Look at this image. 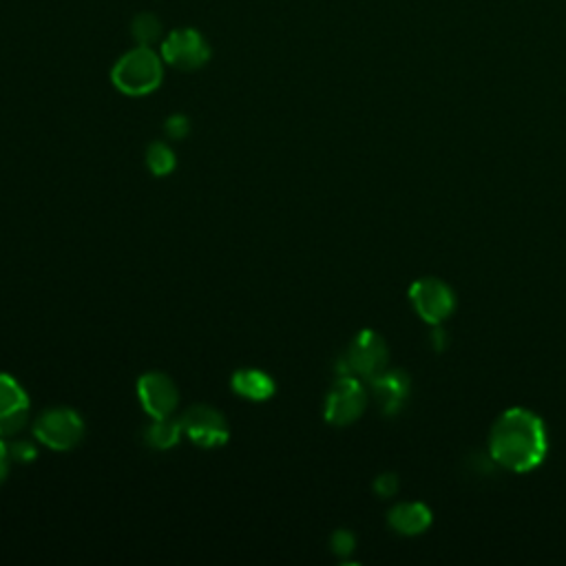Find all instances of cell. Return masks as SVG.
I'll return each mask as SVG.
<instances>
[{"mask_svg":"<svg viewBox=\"0 0 566 566\" xmlns=\"http://www.w3.org/2000/svg\"><path fill=\"white\" fill-rule=\"evenodd\" d=\"M10 454H12V458L19 460V462H32V460H36V456H38L34 443H27V441H16V443H12V445H10Z\"/></svg>","mask_w":566,"mask_h":566,"instance_id":"obj_17","label":"cell"},{"mask_svg":"<svg viewBox=\"0 0 566 566\" xmlns=\"http://www.w3.org/2000/svg\"><path fill=\"white\" fill-rule=\"evenodd\" d=\"M492 458L509 471H531L542 465L549 451V438L544 423L538 414L514 408L507 410L492 430L490 436Z\"/></svg>","mask_w":566,"mask_h":566,"instance_id":"obj_1","label":"cell"},{"mask_svg":"<svg viewBox=\"0 0 566 566\" xmlns=\"http://www.w3.org/2000/svg\"><path fill=\"white\" fill-rule=\"evenodd\" d=\"M189 131H191V122H189L186 116H171V118L167 120V133H169L171 137L182 140V137L189 135Z\"/></svg>","mask_w":566,"mask_h":566,"instance_id":"obj_20","label":"cell"},{"mask_svg":"<svg viewBox=\"0 0 566 566\" xmlns=\"http://www.w3.org/2000/svg\"><path fill=\"white\" fill-rule=\"evenodd\" d=\"M29 417V396L23 385L0 372V436H14Z\"/></svg>","mask_w":566,"mask_h":566,"instance_id":"obj_10","label":"cell"},{"mask_svg":"<svg viewBox=\"0 0 566 566\" xmlns=\"http://www.w3.org/2000/svg\"><path fill=\"white\" fill-rule=\"evenodd\" d=\"M374 490H376V494H378L381 498H389V496H394L396 490H398V478H396L394 473H383V475L376 478Z\"/></svg>","mask_w":566,"mask_h":566,"instance_id":"obj_19","label":"cell"},{"mask_svg":"<svg viewBox=\"0 0 566 566\" xmlns=\"http://www.w3.org/2000/svg\"><path fill=\"white\" fill-rule=\"evenodd\" d=\"M161 58L180 71H195L210 58V47L195 29H176L161 45Z\"/></svg>","mask_w":566,"mask_h":566,"instance_id":"obj_7","label":"cell"},{"mask_svg":"<svg viewBox=\"0 0 566 566\" xmlns=\"http://www.w3.org/2000/svg\"><path fill=\"white\" fill-rule=\"evenodd\" d=\"M161 77H165V67L150 47H137L124 53L111 73L113 85L133 98L153 94L161 85Z\"/></svg>","mask_w":566,"mask_h":566,"instance_id":"obj_2","label":"cell"},{"mask_svg":"<svg viewBox=\"0 0 566 566\" xmlns=\"http://www.w3.org/2000/svg\"><path fill=\"white\" fill-rule=\"evenodd\" d=\"M374 396L383 414L394 417L406 406V400L410 398V376L400 370L383 372L372 381Z\"/></svg>","mask_w":566,"mask_h":566,"instance_id":"obj_11","label":"cell"},{"mask_svg":"<svg viewBox=\"0 0 566 566\" xmlns=\"http://www.w3.org/2000/svg\"><path fill=\"white\" fill-rule=\"evenodd\" d=\"M34 436L49 449L69 451L83 441L85 423L69 408H53L36 421Z\"/></svg>","mask_w":566,"mask_h":566,"instance_id":"obj_4","label":"cell"},{"mask_svg":"<svg viewBox=\"0 0 566 566\" xmlns=\"http://www.w3.org/2000/svg\"><path fill=\"white\" fill-rule=\"evenodd\" d=\"M333 551L335 553H339V555H348V553H352L354 551V546H357V540H354V535L350 533V531H346V529H341V531H337L335 535H333Z\"/></svg>","mask_w":566,"mask_h":566,"instance_id":"obj_18","label":"cell"},{"mask_svg":"<svg viewBox=\"0 0 566 566\" xmlns=\"http://www.w3.org/2000/svg\"><path fill=\"white\" fill-rule=\"evenodd\" d=\"M387 520L400 535H421L432 525V511L423 503H400L389 511Z\"/></svg>","mask_w":566,"mask_h":566,"instance_id":"obj_12","label":"cell"},{"mask_svg":"<svg viewBox=\"0 0 566 566\" xmlns=\"http://www.w3.org/2000/svg\"><path fill=\"white\" fill-rule=\"evenodd\" d=\"M133 38L140 43V47H150L155 40H159L161 36V25L153 14H142L133 21L131 27Z\"/></svg>","mask_w":566,"mask_h":566,"instance_id":"obj_16","label":"cell"},{"mask_svg":"<svg viewBox=\"0 0 566 566\" xmlns=\"http://www.w3.org/2000/svg\"><path fill=\"white\" fill-rule=\"evenodd\" d=\"M368 406V394L361 381L352 374H344L328 394L326 400V421L337 427L352 425L361 419Z\"/></svg>","mask_w":566,"mask_h":566,"instance_id":"obj_5","label":"cell"},{"mask_svg":"<svg viewBox=\"0 0 566 566\" xmlns=\"http://www.w3.org/2000/svg\"><path fill=\"white\" fill-rule=\"evenodd\" d=\"M182 434H184L182 421H173L171 417H167V419H155V423L148 425L144 438L153 449L165 451V449L176 447L180 443Z\"/></svg>","mask_w":566,"mask_h":566,"instance_id":"obj_14","label":"cell"},{"mask_svg":"<svg viewBox=\"0 0 566 566\" xmlns=\"http://www.w3.org/2000/svg\"><path fill=\"white\" fill-rule=\"evenodd\" d=\"M387 346L381 335L372 330H363L348 348L344 363H341V376L352 374L357 378L374 381L378 374L387 370Z\"/></svg>","mask_w":566,"mask_h":566,"instance_id":"obj_3","label":"cell"},{"mask_svg":"<svg viewBox=\"0 0 566 566\" xmlns=\"http://www.w3.org/2000/svg\"><path fill=\"white\" fill-rule=\"evenodd\" d=\"M146 167L153 176L165 178L176 171V153L165 142H155L146 150Z\"/></svg>","mask_w":566,"mask_h":566,"instance_id":"obj_15","label":"cell"},{"mask_svg":"<svg viewBox=\"0 0 566 566\" xmlns=\"http://www.w3.org/2000/svg\"><path fill=\"white\" fill-rule=\"evenodd\" d=\"M137 396L142 408L153 419H167L180 406V392L176 383L161 372H148L137 381Z\"/></svg>","mask_w":566,"mask_h":566,"instance_id":"obj_8","label":"cell"},{"mask_svg":"<svg viewBox=\"0 0 566 566\" xmlns=\"http://www.w3.org/2000/svg\"><path fill=\"white\" fill-rule=\"evenodd\" d=\"M184 434L197 445V447H221L228 443V425L224 414L208 406H195L191 408L182 419Z\"/></svg>","mask_w":566,"mask_h":566,"instance_id":"obj_9","label":"cell"},{"mask_svg":"<svg viewBox=\"0 0 566 566\" xmlns=\"http://www.w3.org/2000/svg\"><path fill=\"white\" fill-rule=\"evenodd\" d=\"M410 299H412V305L419 312V316L427 323H434V326H438V323L449 318L456 308L454 290L445 281L434 279V277H425V279H419L417 284H412Z\"/></svg>","mask_w":566,"mask_h":566,"instance_id":"obj_6","label":"cell"},{"mask_svg":"<svg viewBox=\"0 0 566 566\" xmlns=\"http://www.w3.org/2000/svg\"><path fill=\"white\" fill-rule=\"evenodd\" d=\"M10 458H12L10 447L5 443H0V484H3L10 475Z\"/></svg>","mask_w":566,"mask_h":566,"instance_id":"obj_21","label":"cell"},{"mask_svg":"<svg viewBox=\"0 0 566 566\" xmlns=\"http://www.w3.org/2000/svg\"><path fill=\"white\" fill-rule=\"evenodd\" d=\"M232 392L249 400H268L275 394V381L262 370H237L230 378Z\"/></svg>","mask_w":566,"mask_h":566,"instance_id":"obj_13","label":"cell"}]
</instances>
